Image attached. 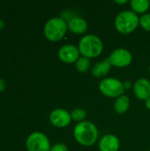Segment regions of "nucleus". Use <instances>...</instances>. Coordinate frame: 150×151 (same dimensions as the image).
<instances>
[{"mask_svg": "<svg viewBox=\"0 0 150 151\" xmlns=\"http://www.w3.org/2000/svg\"><path fill=\"white\" fill-rule=\"evenodd\" d=\"M145 105H146L147 109L150 111V97L149 98V99H147V100H146V102H145Z\"/></svg>", "mask_w": 150, "mask_h": 151, "instance_id": "412c9836", "label": "nucleus"}, {"mask_svg": "<svg viewBox=\"0 0 150 151\" xmlns=\"http://www.w3.org/2000/svg\"><path fill=\"white\" fill-rule=\"evenodd\" d=\"M6 88V83L4 79L0 78V93H2Z\"/></svg>", "mask_w": 150, "mask_h": 151, "instance_id": "aec40b11", "label": "nucleus"}, {"mask_svg": "<svg viewBox=\"0 0 150 151\" xmlns=\"http://www.w3.org/2000/svg\"><path fill=\"white\" fill-rule=\"evenodd\" d=\"M26 147L28 151H50V143L49 138L42 132H33L26 141Z\"/></svg>", "mask_w": 150, "mask_h": 151, "instance_id": "423d86ee", "label": "nucleus"}, {"mask_svg": "<svg viewBox=\"0 0 150 151\" xmlns=\"http://www.w3.org/2000/svg\"><path fill=\"white\" fill-rule=\"evenodd\" d=\"M149 73H150V65H149Z\"/></svg>", "mask_w": 150, "mask_h": 151, "instance_id": "393cba45", "label": "nucleus"}, {"mask_svg": "<svg viewBox=\"0 0 150 151\" xmlns=\"http://www.w3.org/2000/svg\"><path fill=\"white\" fill-rule=\"evenodd\" d=\"M130 4L135 13H144L148 11L150 2L149 0H132Z\"/></svg>", "mask_w": 150, "mask_h": 151, "instance_id": "2eb2a0df", "label": "nucleus"}, {"mask_svg": "<svg viewBox=\"0 0 150 151\" xmlns=\"http://www.w3.org/2000/svg\"><path fill=\"white\" fill-rule=\"evenodd\" d=\"M4 21L3 19L0 18V30H2L4 28Z\"/></svg>", "mask_w": 150, "mask_h": 151, "instance_id": "4be33fe9", "label": "nucleus"}, {"mask_svg": "<svg viewBox=\"0 0 150 151\" xmlns=\"http://www.w3.org/2000/svg\"><path fill=\"white\" fill-rule=\"evenodd\" d=\"M50 151H68V149L65 144L57 143V144H55L54 146H52Z\"/></svg>", "mask_w": 150, "mask_h": 151, "instance_id": "6ab92c4d", "label": "nucleus"}, {"mask_svg": "<svg viewBox=\"0 0 150 151\" xmlns=\"http://www.w3.org/2000/svg\"><path fill=\"white\" fill-rule=\"evenodd\" d=\"M149 151H150V150H149Z\"/></svg>", "mask_w": 150, "mask_h": 151, "instance_id": "a878e982", "label": "nucleus"}, {"mask_svg": "<svg viewBox=\"0 0 150 151\" xmlns=\"http://www.w3.org/2000/svg\"><path fill=\"white\" fill-rule=\"evenodd\" d=\"M130 100L127 96L122 95L118 96L114 104V109L118 114H124L129 108Z\"/></svg>", "mask_w": 150, "mask_h": 151, "instance_id": "4468645a", "label": "nucleus"}, {"mask_svg": "<svg viewBox=\"0 0 150 151\" xmlns=\"http://www.w3.org/2000/svg\"><path fill=\"white\" fill-rule=\"evenodd\" d=\"M133 93L140 100H147L150 97V81L141 78L135 81L133 85Z\"/></svg>", "mask_w": 150, "mask_h": 151, "instance_id": "9d476101", "label": "nucleus"}, {"mask_svg": "<svg viewBox=\"0 0 150 151\" xmlns=\"http://www.w3.org/2000/svg\"><path fill=\"white\" fill-rule=\"evenodd\" d=\"M68 29L74 34H83L88 29V23L86 19L80 17H74L67 23Z\"/></svg>", "mask_w": 150, "mask_h": 151, "instance_id": "f8f14e48", "label": "nucleus"}, {"mask_svg": "<svg viewBox=\"0 0 150 151\" xmlns=\"http://www.w3.org/2000/svg\"><path fill=\"white\" fill-rule=\"evenodd\" d=\"M71 117L72 119L76 121V122H82L84 121V119H86L87 117V113H86V111L83 110V109H80V108H77V109H74L72 113H71Z\"/></svg>", "mask_w": 150, "mask_h": 151, "instance_id": "f3484780", "label": "nucleus"}, {"mask_svg": "<svg viewBox=\"0 0 150 151\" xmlns=\"http://www.w3.org/2000/svg\"><path fill=\"white\" fill-rule=\"evenodd\" d=\"M67 29V24L63 18L54 17L50 19L45 23L43 33L48 40L51 42H56L61 40L65 36Z\"/></svg>", "mask_w": 150, "mask_h": 151, "instance_id": "7ed1b4c3", "label": "nucleus"}, {"mask_svg": "<svg viewBox=\"0 0 150 151\" xmlns=\"http://www.w3.org/2000/svg\"><path fill=\"white\" fill-rule=\"evenodd\" d=\"M140 25L147 31H150V13L143 14L140 18Z\"/></svg>", "mask_w": 150, "mask_h": 151, "instance_id": "a211bd4d", "label": "nucleus"}, {"mask_svg": "<svg viewBox=\"0 0 150 151\" xmlns=\"http://www.w3.org/2000/svg\"><path fill=\"white\" fill-rule=\"evenodd\" d=\"M99 88L108 97H118L125 92L124 83L115 78L103 79L99 84Z\"/></svg>", "mask_w": 150, "mask_h": 151, "instance_id": "39448f33", "label": "nucleus"}, {"mask_svg": "<svg viewBox=\"0 0 150 151\" xmlns=\"http://www.w3.org/2000/svg\"><path fill=\"white\" fill-rule=\"evenodd\" d=\"M72 117L65 109H55L50 114V123L56 127H65L71 122Z\"/></svg>", "mask_w": 150, "mask_h": 151, "instance_id": "6e6552de", "label": "nucleus"}, {"mask_svg": "<svg viewBox=\"0 0 150 151\" xmlns=\"http://www.w3.org/2000/svg\"><path fill=\"white\" fill-rule=\"evenodd\" d=\"M75 66L78 72L80 73H86L88 71L90 67V60L86 57H80L75 62Z\"/></svg>", "mask_w": 150, "mask_h": 151, "instance_id": "dca6fc26", "label": "nucleus"}, {"mask_svg": "<svg viewBox=\"0 0 150 151\" xmlns=\"http://www.w3.org/2000/svg\"><path fill=\"white\" fill-rule=\"evenodd\" d=\"M124 87H125V88H129L131 87V83L126 81V82H125V83H124Z\"/></svg>", "mask_w": 150, "mask_h": 151, "instance_id": "5701e85b", "label": "nucleus"}, {"mask_svg": "<svg viewBox=\"0 0 150 151\" xmlns=\"http://www.w3.org/2000/svg\"><path fill=\"white\" fill-rule=\"evenodd\" d=\"M119 149V140L114 134H106L99 142L100 151H118Z\"/></svg>", "mask_w": 150, "mask_h": 151, "instance_id": "9b49d317", "label": "nucleus"}, {"mask_svg": "<svg viewBox=\"0 0 150 151\" xmlns=\"http://www.w3.org/2000/svg\"><path fill=\"white\" fill-rule=\"evenodd\" d=\"M103 50V44L101 39L95 35H87L83 36L79 42V50L82 57L88 58L98 57Z\"/></svg>", "mask_w": 150, "mask_h": 151, "instance_id": "f03ea898", "label": "nucleus"}, {"mask_svg": "<svg viewBox=\"0 0 150 151\" xmlns=\"http://www.w3.org/2000/svg\"><path fill=\"white\" fill-rule=\"evenodd\" d=\"M80 50L74 45L66 44L62 46L58 50V58L61 61L66 64H72L79 59Z\"/></svg>", "mask_w": 150, "mask_h": 151, "instance_id": "1a4fd4ad", "label": "nucleus"}, {"mask_svg": "<svg viewBox=\"0 0 150 151\" xmlns=\"http://www.w3.org/2000/svg\"><path fill=\"white\" fill-rule=\"evenodd\" d=\"M75 140L83 146H91L98 139V129L95 124L89 121L78 123L73 130Z\"/></svg>", "mask_w": 150, "mask_h": 151, "instance_id": "f257e3e1", "label": "nucleus"}, {"mask_svg": "<svg viewBox=\"0 0 150 151\" xmlns=\"http://www.w3.org/2000/svg\"><path fill=\"white\" fill-rule=\"evenodd\" d=\"M108 59L111 65H114L116 67H125L131 64L133 57L130 51L126 49L120 48L112 51Z\"/></svg>", "mask_w": 150, "mask_h": 151, "instance_id": "0eeeda50", "label": "nucleus"}, {"mask_svg": "<svg viewBox=\"0 0 150 151\" xmlns=\"http://www.w3.org/2000/svg\"><path fill=\"white\" fill-rule=\"evenodd\" d=\"M140 24V18L133 11H123L115 19V27L121 34H129L136 29Z\"/></svg>", "mask_w": 150, "mask_h": 151, "instance_id": "20e7f679", "label": "nucleus"}, {"mask_svg": "<svg viewBox=\"0 0 150 151\" xmlns=\"http://www.w3.org/2000/svg\"><path fill=\"white\" fill-rule=\"evenodd\" d=\"M111 65L109 61V59H105V60H103L101 62H98L96 63L93 68H92V74L96 77V78H102V77H104L111 70Z\"/></svg>", "mask_w": 150, "mask_h": 151, "instance_id": "ddd939ff", "label": "nucleus"}, {"mask_svg": "<svg viewBox=\"0 0 150 151\" xmlns=\"http://www.w3.org/2000/svg\"><path fill=\"white\" fill-rule=\"evenodd\" d=\"M115 3H117V4H126V3H127V1L126 0H123V1H115Z\"/></svg>", "mask_w": 150, "mask_h": 151, "instance_id": "b1692460", "label": "nucleus"}]
</instances>
